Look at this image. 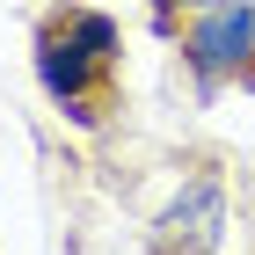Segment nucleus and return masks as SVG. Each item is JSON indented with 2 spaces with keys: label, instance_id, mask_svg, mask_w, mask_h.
<instances>
[{
  "label": "nucleus",
  "instance_id": "nucleus-4",
  "mask_svg": "<svg viewBox=\"0 0 255 255\" xmlns=\"http://www.w3.org/2000/svg\"><path fill=\"white\" fill-rule=\"evenodd\" d=\"M153 7H175V0H153ZM212 7H219V0H212Z\"/></svg>",
  "mask_w": 255,
  "mask_h": 255
},
{
  "label": "nucleus",
  "instance_id": "nucleus-1",
  "mask_svg": "<svg viewBox=\"0 0 255 255\" xmlns=\"http://www.w3.org/2000/svg\"><path fill=\"white\" fill-rule=\"evenodd\" d=\"M110 51H117V29L102 15H59V22H44V37H37V73L44 88L73 110L80 124H95L102 117V73H110Z\"/></svg>",
  "mask_w": 255,
  "mask_h": 255
},
{
  "label": "nucleus",
  "instance_id": "nucleus-3",
  "mask_svg": "<svg viewBox=\"0 0 255 255\" xmlns=\"http://www.w3.org/2000/svg\"><path fill=\"white\" fill-rule=\"evenodd\" d=\"M248 51H255V7H248V0H219V15L190 29V59H197V73H204V80L234 73Z\"/></svg>",
  "mask_w": 255,
  "mask_h": 255
},
{
  "label": "nucleus",
  "instance_id": "nucleus-2",
  "mask_svg": "<svg viewBox=\"0 0 255 255\" xmlns=\"http://www.w3.org/2000/svg\"><path fill=\"white\" fill-rule=\"evenodd\" d=\"M219 226H226V190H219L212 175H197L190 190L160 212L153 248H160V255H212V248H219Z\"/></svg>",
  "mask_w": 255,
  "mask_h": 255
}]
</instances>
